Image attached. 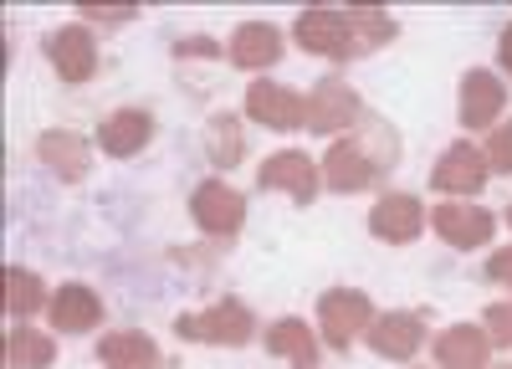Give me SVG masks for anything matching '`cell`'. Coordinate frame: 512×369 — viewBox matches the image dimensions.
Masks as SVG:
<instances>
[{
	"label": "cell",
	"mask_w": 512,
	"mask_h": 369,
	"mask_svg": "<svg viewBox=\"0 0 512 369\" xmlns=\"http://www.w3.org/2000/svg\"><path fill=\"white\" fill-rule=\"evenodd\" d=\"M349 21H354V47H359V57L379 52L384 41H395V31H400L395 16H384V11H374V6H354Z\"/></svg>",
	"instance_id": "cell-25"
},
{
	"label": "cell",
	"mask_w": 512,
	"mask_h": 369,
	"mask_svg": "<svg viewBox=\"0 0 512 369\" xmlns=\"http://www.w3.org/2000/svg\"><path fill=\"white\" fill-rule=\"evenodd\" d=\"M359 118H364V103H359V93L349 88L344 77H318L313 82L303 129H313V134H344V129H354Z\"/></svg>",
	"instance_id": "cell-5"
},
{
	"label": "cell",
	"mask_w": 512,
	"mask_h": 369,
	"mask_svg": "<svg viewBox=\"0 0 512 369\" xmlns=\"http://www.w3.org/2000/svg\"><path fill=\"white\" fill-rule=\"evenodd\" d=\"M246 118L272 129V134H292V129H303V118H308V98L282 88V82H251L246 88Z\"/></svg>",
	"instance_id": "cell-9"
},
{
	"label": "cell",
	"mask_w": 512,
	"mask_h": 369,
	"mask_svg": "<svg viewBox=\"0 0 512 369\" xmlns=\"http://www.w3.org/2000/svg\"><path fill=\"white\" fill-rule=\"evenodd\" d=\"M175 57H221V47L210 36H190V41H180V47H175Z\"/></svg>",
	"instance_id": "cell-29"
},
{
	"label": "cell",
	"mask_w": 512,
	"mask_h": 369,
	"mask_svg": "<svg viewBox=\"0 0 512 369\" xmlns=\"http://www.w3.org/2000/svg\"><path fill=\"white\" fill-rule=\"evenodd\" d=\"M175 334L190 344H216V349H241L256 339V318L241 298H221L200 313H180L175 318Z\"/></svg>",
	"instance_id": "cell-2"
},
{
	"label": "cell",
	"mask_w": 512,
	"mask_h": 369,
	"mask_svg": "<svg viewBox=\"0 0 512 369\" xmlns=\"http://www.w3.org/2000/svg\"><path fill=\"white\" fill-rule=\"evenodd\" d=\"M487 369H512V359H502V364H487Z\"/></svg>",
	"instance_id": "cell-32"
},
{
	"label": "cell",
	"mask_w": 512,
	"mask_h": 369,
	"mask_svg": "<svg viewBox=\"0 0 512 369\" xmlns=\"http://www.w3.org/2000/svg\"><path fill=\"white\" fill-rule=\"evenodd\" d=\"M82 21H103V26H123V21H134V11H103V6H82Z\"/></svg>",
	"instance_id": "cell-30"
},
{
	"label": "cell",
	"mask_w": 512,
	"mask_h": 369,
	"mask_svg": "<svg viewBox=\"0 0 512 369\" xmlns=\"http://www.w3.org/2000/svg\"><path fill=\"white\" fill-rule=\"evenodd\" d=\"M282 52H287V41H282V31L272 21H241L231 31V41H226V57L241 72H267V67L282 62Z\"/></svg>",
	"instance_id": "cell-13"
},
{
	"label": "cell",
	"mask_w": 512,
	"mask_h": 369,
	"mask_svg": "<svg viewBox=\"0 0 512 369\" xmlns=\"http://www.w3.org/2000/svg\"><path fill=\"white\" fill-rule=\"evenodd\" d=\"M487 277L497 287H512V246H497V252L487 257Z\"/></svg>",
	"instance_id": "cell-28"
},
{
	"label": "cell",
	"mask_w": 512,
	"mask_h": 369,
	"mask_svg": "<svg viewBox=\"0 0 512 369\" xmlns=\"http://www.w3.org/2000/svg\"><path fill=\"white\" fill-rule=\"evenodd\" d=\"M41 308H52L47 282H41L36 272H26V267H6V313H11L16 323H26V318L41 313Z\"/></svg>",
	"instance_id": "cell-22"
},
{
	"label": "cell",
	"mask_w": 512,
	"mask_h": 369,
	"mask_svg": "<svg viewBox=\"0 0 512 369\" xmlns=\"http://www.w3.org/2000/svg\"><path fill=\"white\" fill-rule=\"evenodd\" d=\"M369 231L390 246H410L420 241L425 231V205L410 195V190H384L374 205H369Z\"/></svg>",
	"instance_id": "cell-10"
},
{
	"label": "cell",
	"mask_w": 512,
	"mask_h": 369,
	"mask_svg": "<svg viewBox=\"0 0 512 369\" xmlns=\"http://www.w3.org/2000/svg\"><path fill=\"white\" fill-rule=\"evenodd\" d=\"M297 47L313 52V57H328V62H354L359 47H354V21L349 11H303L292 26Z\"/></svg>",
	"instance_id": "cell-4"
},
{
	"label": "cell",
	"mask_w": 512,
	"mask_h": 369,
	"mask_svg": "<svg viewBox=\"0 0 512 369\" xmlns=\"http://www.w3.org/2000/svg\"><path fill=\"white\" fill-rule=\"evenodd\" d=\"M374 323V303L359 293V287H328V293L318 298V334L328 349L349 354Z\"/></svg>",
	"instance_id": "cell-3"
},
{
	"label": "cell",
	"mask_w": 512,
	"mask_h": 369,
	"mask_svg": "<svg viewBox=\"0 0 512 369\" xmlns=\"http://www.w3.org/2000/svg\"><path fill=\"white\" fill-rule=\"evenodd\" d=\"M395 159H400V134H395L384 118L364 113L344 139L328 144V154H323L318 164H323V185H328V190L359 195V190H374L384 175H390Z\"/></svg>",
	"instance_id": "cell-1"
},
{
	"label": "cell",
	"mask_w": 512,
	"mask_h": 369,
	"mask_svg": "<svg viewBox=\"0 0 512 369\" xmlns=\"http://www.w3.org/2000/svg\"><path fill=\"white\" fill-rule=\"evenodd\" d=\"M149 139H154V113L149 108H118L98 123V149L108 159H134V154L149 149Z\"/></svg>",
	"instance_id": "cell-16"
},
{
	"label": "cell",
	"mask_w": 512,
	"mask_h": 369,
	"mask_svg": "<svg viewBox=\"0 0 512 369\" xmlns=\"http://www.w3.org/2000/svg\"><path fill=\"white\" fill-rule=\"evenodd\" d=\"M256 185H262V190H282L297 205H313L318 190H323V164L308 159L303 149H282V154H272L262 170H256Z\"/></svg>",
	"instance_id": "cell-8"
},
{
	"label": "cell",
	"mask_w": 512,
	"mask_h": 369,
	"mask_svg": "<svg viewBox=\"0 0 512 369\" xmlns=\"http://www.w3.org/2000/svg\"><path fill=\"white\" fill-rule=\"evenodd\" d=\"M507 226H512V205H507Z\"/></svg>",
	"instance_id": "cell-33"
},
{
	"label": "cell",
	"mask_w": 512,
	"mask_h": 369,
	"mask_svg": "<svg viewBox=\"0 0 512 369\" xmlns=\"http://www.w3.org/2000/svg\"><path fill=\"white\" fill-rule=\"evenodd\" d=\"M497 62H502V72H512V26H507L502 41H497Z\"/></svg>",
	"instance_id": "cell-31"
},
{
	"label": "cell",
	"mask_w": 512,
	"mask_h": 369,
	"mask_svg": "<svg viewBox=\"0 0 512 369\" xmlns=\"http://www.w3.org/2000/svg\"><path fill=\"white\" fill-rule=\"evenodd\" d=\"M487 180H492L487 154H482L472 139H456V144L436 159V170H431V190H436V195H461V200L482 195Z\"/></svg>",
	"instance_id": "cell-7"
},
{
	"label": "cell",
	"mask_w": 512,
	"mask_h": 369,
	"mask_svg": "<svg viewBox=\"0 0 512 369\" xmlns=\"http://www.w3.org/2000/svg\"><path fill=\"white\" fill-rule=\"evenodd\" d=\"M267 354L287 359L292 369H318V334L308 328V318H277L267 328Z\"/></svg>",
	"instance_id": "cell-20"
},
{
	"label": "cell",
	"mask_w": 512,
	"mask_h": 369,
	"mask_svg": "<svg viewBox=\"0 0 512 369\" xmlns=\"http://www.w3.org/2000/svg\"><path fill=\"white\" fill-rule=\"evenodd\" d=\"M482 154H487V170L492 175H512V123H497Z\"/></svg>",
	"instance_id": "cell-26"
},
{
	"label": "cell",
	"mask_w": 512,
	"mask_h": 369,
	"mask_svg": "<svg viewBox=\"0 0 512 369\" xmlns=\"http://www.w3.org/2000/svg\"><path fill=\"white\" fill-rule=\"evenodd\" d=\"M52 328L57 334H93V328L103 323V298L93 293L88 282H62L52 293Z\"/></svg>",
	"instance_id": "cell-18"
},
{
	"label": "cell",
	"mask_w": 512,
	"mask_h": 369,
	"mask_svg": "<svg viewBox=\"0 0 512 369\" xmlns=\"http://www.w3.org/2000/svg\"><path fill=\"white\" fill-rule=\"evenodd\" d=\"M241 149H246V139H241V118L236 113H210L205 118V154H210V164H231L241 159Z\"/></svg>",
	"instance_id": "cell-24"
},
{
	"label": "cell",
	"mask_w": 512,
	"mask_h": 369,
	"mask_svg": "<svg viewBox=\"0 0 512 369\" xmlns=\"http://www.w3.org/2000/svg\"><path fill=\"white\" fill-rule=\"evenodd\" d=\"M507 108V82L487 67H472L461 77V98H456V113L466 129H497V118Z\"/></svg>",
	"instance_id": "cell-12"
},
{
	"label": "cell",
	"mask_w": 512,
	"mask_h": 369,
	"mask_svg": "<svg viewBox=\"0 0 512 369\" xmlns=\"http://www.w3.org/2000/svg\"><path fill=\"white\" fill-rule=\"evenodd\" d=\"M364 344L379 354V359H395V364H410L425 344V323L420 313H374Z\"/></svg>",
	"instance_id": "cell-14"
},
{
	"label": "cell",
	"mask_w": 512,
	"mask_h": 369,
	"mask_svg": "<svg viewBox=\"0 0 512 369\" xmlns=\"http://www.w3.org/2000/svg\"><path fill=\"white\" fill-rule=\"evenodd\" d=\"M47 62L57 67L62 82H72V88H82V82H93L98 72V41L88 26H57L47 36Z\"/></svg>",
	"instance_id": "cell-11"
},
{
	"label": "cell",
	"mask_w": 512,
	"mask_h": 369,
	"mask_svg": "<svg viewBox=\"0 0 512 369\" xmlns=\"http://www.w3.org/2000/svg\"><path fill=\"white\" fill-rule=\"evenodd\" d=\"M190 216L205 236H216V241H231L241 226H246V200L241 190H231L226 180H200L195 195H190Z\"/></svg>",
	"instance_id": "cell-6"
},
{
	"label": "cell",
	"mask_w": 512,
	"mask_h": 369,
	"mask_svg": "<svg viewBox=\"0 0 512 369\" xmlns=\"http://www.w3.org/2000/svg\"><path fill=\"white\" fill-rule=\"evenodd\" d=\"M431 226L446 246H461V252H472V246H487L497 221L492 211H482V205H436L431 211Z\"/></svg>",
	"instance_id": "cell-17"
},
{
	"label": "cell",
	"mask_w": 512,
	"mask_h": 369,
	"mask_svg": "<svg viewBox=\"0 0 512 369\" xmlns=\"http://www.w3.org/2000/svg\"><path fill=\"white\" fill-rule=\"evenodd\" d=\"M482 328H487L492 349H512V298H507V303H492V308L482 313Z\"/></svg>",
	"instance_id": "cell-27"
},
{
	"label": "cell",
	"mask_w": 512,
	"mask_h": 369,
	"mask_svg": "<svg viewBox=\"0 0 512 369\" xmlns=\"http://www.w3.org/2000/svg\"><path fill=\"white\" fill-rule=\"evenodd\" d=\"M492 359V339L482 323H451L436 339V364L441 369H487Z\"/></svg>",
	"instance_id": "cell-19"
},
{
	"label": "cell",
	"mask_w": 512,
	"mask_h": 369,
	"mask_svg": "<svg viewBox=\"0 0 512 369\" xmlns=\"http://www.w3.org/2000/svg\"><path fill=\"white\" fill-rule=\"evenodd\" d=\"M98 364L103 369H159V344L149 334H134V328H118V334H103Z\"/></svg>",
	"instance_id": "cell-21"
},
{
	"label": "cell",
	"mask_w": 512,
	"mask_h": 369,
	"mask_svg": "<svg viewBox=\"0 0 512 369\" xmlns=\"http://www.w3.org/2000/svg\"><path fill=\"white\" fill-rule=\"evenodd\" d=\"M57 359V339L52 334H36V328H11L6 334V364L11 369H47Z\"/></svg>",
	"instance_id": "cell-23"
},
{
	"label": "cell",
	"mask_w": 512,
	"mask_h": 369,
	"mask_svg": "<svg viewBox=\"0 0 512 369\" xmlns=\"http://www.w3.org/2000/svg\"><path fill=\"white\" fill-rule=\"evenodd\" d=\"M36 159L47 164L62 185H82V180H88V170H93L88 139L72 134V129H47V134H41V139H36Z\"/></svg>",
	"instance_id": "cell-15"
}]
</instances>
